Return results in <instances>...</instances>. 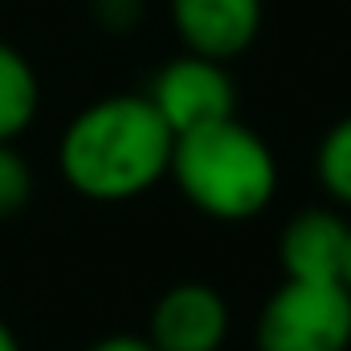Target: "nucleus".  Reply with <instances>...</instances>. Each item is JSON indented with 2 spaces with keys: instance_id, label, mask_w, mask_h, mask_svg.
<instances>
[{
  "instance_id": "f257e3e1",
  "label": "nucleus",
  "mask_w": 351,
  "mask_h": 351,
  "mask_svg": "<svg viewBox=\"0 0 351 351\" xmlns=\"http://www.w3.org/2000/svg\"><path fill=\"white\" fill-rule=\"evenodd\" d=\"M172 143L176 135L147 94H110L70 119L58 143V168L78 196L123 204L168 176Z\"/></svg>"
},
{
  "instance_id": "f03ea898",
  "label": "nucleus",
  "mask_w": 351,
  "mask_h": 351,
  "mask_svg": "<svg viewBox=\"0 0 351 351\" xmlns=\"http://www.w3.org/2000/svg\"><path fill=\"white\" fill-rule=\"evenodd\" d=\"M168 176L184 200L213 221H250L274 200L278 160L237 114L184 131L172 143Z\"/></svg>"
},
{
  "instance_id": "7ed1b4c3",
  "label": "nucleus",
  "mask_w": 351,
  "mask_h": 351,
  "mask_svg": "<svg viewBox=\"0 0 351 351\" xmlns=\"http://www.w3.org/2000/svg\"><path fill=\"white\" fill-rule=\"evenodd\" d=\"M258 351H348L351 348V290L343 282L286 278L262 302Z\"/></svg>"
},
{
  "instance_id": "20e7f679",
  "label": "nucleus",
  "mask_w": 351,
  "mask_h": 351,
  "mask_svg": "<svg viewBox=\"0 0 351 351\" xmlns=\"http://www.w3.org/2000/svg\"><path fill=\"white\" fill-rule=\"evenodd\" d=\"M147 102L156 106V114L168 123L172 135L208 127L217 119L237 114V86L225 70V62L200 58V53H180L168 66L156 70Z\"/></svg>"
},
{
  "instance_id": "39448f33",
  "label": "nucleus",
  "mask_w": 351,
  "mask_h": 351,
  "mask_svg": "<svg viewBox=\"0 0 351 351\" xmlns=\"http://www.w3.org/2000/svg\"><path fill=\"white\" fill-rule=\"evenodd\" d=\"M229 339V306L208 282H176L152 306L147 343L156 351H221Z\"/></svg>"
},
{
  "instance_id": "423d86ee",
  "label": "nucleus",
  "mask_w": 351,
  "mask_h": 351,
  "mask_svg": "<svg viewBox=\"0 0 351 351\" xmlns=\"http://www.w3.org/2000/svg\"><path fill=\"white\" fill-rule=\"evenodd\" d=\"M172 25L188 53L229 62L262 33V0H168Z\"/></svg>"
},
{
  "instance_id": "0eeeda50",
  "label": "nucleus",
  "mask_w": 351,
  "mask_h": 351,
  "mask_svg": "<svg viewBox=\"0 0 351 351\" xmlns=\"http://www.w3.org/2000/svg\"><path fill=\"white\" fill-rule=\"evenodd\" d=\"M351 225L331 208H306L282 229V274L302 282H339Z\"/></svg>"
},
{
  "instance_id": "6e6552de",
  "label": "nucleus",
  "mask_w": 351,
  "mask_h": 351,
  "mask_svg": "<svg viewBox=\"0 0 351 351\" xmlns=\"http://www.w3.org/2000/svg\"><path fill=\"white\" fill-rule=\"evenodd\" d=\"M41 106V82L21 49L0 41V143H16Z\"/></svg>"
},
{
  "instance_id": "1a4fd4ad",
  "label": "nucleus",
  "mask_w": 351,
  "mask_h": 351,
  "mask_svg": "<svg viewBox=\"0 0 351 351\" xmlns=\"http://www.w3.org/2000/svg\"><path fill=\"white\" fill-rule=\"evenodd\" d=\"M315 168H319V184L327 188V196L339 204H351V114L323 135Z\"/></svg>"
},
{
  "instance_id": "9d476101",
  "label": "nucleus",
  "mask_w": 351,
  "mask_h": 351,
  "mask_svg": "<svg viewBox=\"0 0 351 351\" xmlns=\"http://www.w3.org/2000/svg\"><path fill=\"white\" fill-rule=\"evenodd\" d=\"M33 196V172H29V160L12 147V143H0V221L4 217H16Z\"/></svg>"
},
{
  "instance_id": "9b49d317",
  "label": "nucleus",
  "mask_w": 351,
  "mask_h": 351,
  "mask_svg": "<svg viewBox=\"0 0 351 351\" xmlns=\"http://www.w3.org/2000/svg\"><path fill=\"white\" fill-rule=\"evenodd\" d=\"M94 16L110 33H127L139 21V0H94Z\"/></svg>"
},
{
  "instance_id": "f8f14e48",
  "label": "nucleus",
  "mask_w": 351,
  "mask_h": 351,
  "mask_svg": "<svg viewBox=\"0 0 351 351\" xmlns=\"http://www.w3.org/2000/svg\"><path fill=\"white\" fill-rule=\"evenodd\" d=\"M90 351H156L143 335H106V339H98Z\"/></svg>"
},
{
  "instance_id": "ddd939ff",
  "label": "nucleus",
  "mask_w": 351,
  "mask_h": 351,
  "mask_svg": "<svg viewBox=\"0 0 351 351\" xmlns=\"http://www.w3.org/2000/svg\"><path fill=\"white\" fill-rule=\"evenodd\" d=\"M0 351H21V343H16V335H12V327L0 319Z\"/></svg>"
},
{
  "instance_id": "4468645a",
  "label": "nucleus",
  "mask_w": 351,
  "mask_h": 351,
  "mask_svg": "<svg viewBox=\"0 0 351 351\" xmlns=\"http://www.w3.org/2000/svg\"><path fill=\"white\" fill-rule=\"evenodd\" d=\"M339 282L351 290V233H348V250H343V269H339Z\"/></svg>"
}]
</instances>
